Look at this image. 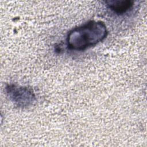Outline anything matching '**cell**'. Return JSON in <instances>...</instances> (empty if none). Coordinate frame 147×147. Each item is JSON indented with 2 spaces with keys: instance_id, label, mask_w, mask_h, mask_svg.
Instances as JSON below:
<instances>
[{
  "instance_id": "cell-3",
  "label": "cell",
  "mask_w": 147,
  "mask_h": 147,
  "mask_svg": "<svg viewBox=\"0 0 147 147\" xmlns=\"http://www.w3.org/2000/svg\"><path fill=\"white\" fill-rule=\"evenodd\" d=\"M107 7L117 14H123L129 11L133 6L132 1L113 0L106 1Z\"/></svg>"
},
{
  "instance_id": "cell-2",
  "label": "cell",
  "mask_w": 147,
  "mask_h": 147,
  "mask_svg": "<svg viewBox=\"0 0 147 147\" xmlns=\"http://www.w3.org/2000/svg\"><path fill=\"white\" fill-rule=\"evenodd\" d=\"M6 91L9 99L19 107H28L36 101L35 94L29 87L10 84L6 86Z\"/></svg>"
},
{
  "instance_id": "cell-1",
  "label": "cell",
  "mask_w": 147,
  "mask_h": 147,
  "mask_svg": "<svg viewBox=\"0 0 147 147\" xmlns=\"http://www.w3.org/2000/svg\"><path fill=\"white\" fill-rule=\"evenodd\" d=\"M107 34V28L103 22L90 21L69 32L67 45L70 49L83 51L102 41Z\"/></svg>"
}]
</instances>
